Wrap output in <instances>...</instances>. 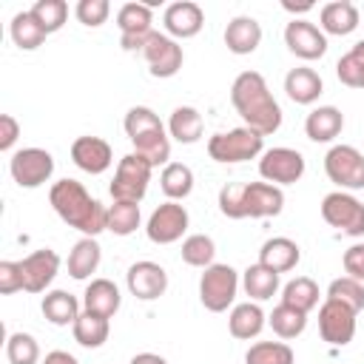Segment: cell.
<instances>
[{
	"mask_svg": "<svg viewBox=\"0 0 364 364\" xmlns=\"http://www.w3.org/2000/svg\"><path fill=\"white\" fill-rule=\"evenodd\" d=\"M264 324H267L264 310H262L259 304H250V301L236 304V307L230 310V316H228V330H230V336L239 338V341L256 338V336L264 330Z\"/></svg>",
	"mask_w": 364,
	"mask_h": 364,
	"instance_id": "cell-25",
	"label": "cell"
},
{
	"mask_svg": "<svg viewBox=\"0 0 364 364\" xmlns=\"http://www.w3.org/2000/svg\"><path fill=\"white\" fill-rule=\"evenodd\" d=\"M267 324L273 327V333L279 336V338H296V336H301L304 333V327H307V313H301V310H296V307H290V304H279V307H273V313L267 316Z\"/></svg>",
	"mask_w": 364,
	"mask_h": 364,
	"instance_id": "cell-36",
	"label": "cell"
},
{
	"mask_svg": "<svg viewBox=\"0 0 364 364\" xmlns=\"http://www.w3.org/2000/svg\"><path fill=\"white\" fill-rule=\"evenodd\" d=\"M284 46L299 60H318L327 51V37L318 26H313L307 20H290L284 26Z\"/></svg>",
	"mask_w": 364,
	"mask_h": 364,
	"instance_id": "cell-15",
	"label": "cell"
},
{
	"mask_svg": "<svg viewBox=\"0 0 364 364\" xmlns=\"http://www.w3.org/2000/svg\"><path fill=\"white\" fill-rule=\"evenodd\" d=\"M9 34H11L14 46H17V48H23V51H34V48H37V46H43V40L48 37V34L40 28V23L34 20V14H31V11H17V14L11 17Z\"/></svg>",
	"mask_w": 364,
	"mask_h": 364,
	"instance_id": "cell-33",
	"label": "cell"
},
{
	"mask_svg": "<svg viewBox=\"0 0 364 364\" xmlns=\"http://www.w3.org/2000/svg\"><path fill=\"white\" fill-rule=\"evenodd\" d=\"M17 290H23V267H20V262L6 259V262H0V293L11 296Z\"/></svg>",
	"mask_w": 364,
	"mask_h": 364,
	"instance_id": "cell-46",
	"label": "cell"
},
{
	"mask_svg": "<svg viewBox=\"0 0 364 364\" xmlns=\"http://www.w3.org/2000/svg\"><path fill=\"white\" fill-rule=\"evenodd\" d=\"M20 136V122L11 114H0V151H11Z\"/></svg>",
	"mask_w": 364,
	"mask_h": 364,
	"instance_id": "cell-48",
	"label": "cell"
},
{
	"mask_svg": "<svg viewBox=\"0 0 364 364\" xmlns=\"http://www.w3.org/2000/svg\"><path fill=\"white\" fill-rule=\"evenodd\" d=\"M188 210L179 202H162L145 225V233L154 245H173L182 239V233L188 230Z\"/></svg>",
	"mask_w": 364,
	"mask_h": 364,
	"instance_id": "cell-13",
	"label": "cell"
},
{
	"mask_svg": "<svg viewBox=\"0 0 364 364\" xmlns=\"http://www.w3.org/2000/svg\"><path fill=\"white\" fill-rule=\"evenodd\" d=\"M259 176L270 185H293L304 176V156L296 148H270L259 159Z\"/></svg>",
	"mask_w": 364,
	"mask_h": 364,
	"instance_id": "cell-11",
	"label": "cell"
},
{
	"mask_svg": "<svg viewBox=\"0 0 364 364\" xmlns=\"http://www.w3.org/2000/svg\"><path fill=\"white\" fill-rule=\"evenodd\" d=\"M284 91L287 97L296 102V105H310L318 100V94L324 91V82L321 77L307 68V65H299V68H290L287 77H284Z\"/></svg>",
	"mask_w": 364,
	"mask_h": 364,
	"instance_id": "cell-24",
	"label": "cell"
},
{
	"mask_svg": "<svg viewBox=\"0 0 364 364\" xmlns=\"http://www.w3.org/2000/svg\"><path fill=\"white\" fill-rule=\"evenodd\" d=\"M230 102L236 114L262 136H270L282 128V108L273 100L264 77L259 71H242L230 85Z\"/></svg>",
	"mask_w": 364,
	"mask_h": 364,
	"instance_id": "cell-1",
	"label": "cell"
},
{
	"mask_svg": "<svg viewBox=\"0 0 364 364\" xmlns=\"http://www.w3.org/2000/svg\"><path fill=\"white\" fill-rule=\"evenodd\" d=\"M9 364H40V344L31 333H11L6 341Z\"/></svg>",
	"mask_w": 364,
	"mask_h": 364,
	"instance_id": "cell-44",
	"label": "cell"
},
{
	"mask_svg": "<svg viewBox=\"0 0 364 364\" xmlns=\"http://www.w3.org/2000/svg\"><path fill=\"white\" fill-rule=\"evenodd\" d=\"M100 262H102V247H100V242L94 239V236H82L74 247H71V253H68V276L71 279H77V282H82V279H88L91 273H97V267H100Z\"/></svg>",
	"mask_w": 364,
	"mask_h": 364,
	"instance_id": "cell-27",
	"label": "cell"
},
{
	"mask_svg": "<svg viewBox=\"0 0 364 364\" xmlns=\"http://www.w3.org/2000/svg\"><path fill=\"white\" fill-rule=\"evenodd\" d=\"M202 131H205V119H202V114H199L196 108H191V105L173 108V114H171V119H168V134H171L176 142L193 145V142L202 139Z\"/></svg>",
	"mask_w": 364,
	"mask_h": 364,
	"instance_id": "cell-28",
	"label": "cell"
},
{
	"mask_svg": "<svg viewBox=\"0 0 364 364\" xmlns=\"http://www.w3.org/2000/svg\"><path fill=\"white\" fill-rule=\"evenodd\" d=\"M122 128H125L128 139L134 142V139H139V136H145V134H151V131H162L165 125H162V119H159V114H156L154 108H148V105H134V108H128V114H125V119H122Z\"/></svg>",
	"mask_w": 364,
	"mask_h": 364,
	"instance_id": "cell-37",
	"label": "cell"
},
{
	"mask_svg": "<svg viewBox=\"0 0 364 364\" xmlns=\"http://www.w3.org/2000/svg\"><path fill=\"white\" fill-rule=\"evenodd\" d=\"M296 355L284 341H256L245 353V364H293Z\"/></svg>",
	"mask_w": 364,
	"mask_h": 364,
	"instance_id": "cell-38",
	"label": "cell"
},
{
	"mask_svg": "<svg viewBox=\"0 0 364 364\" xmlns=\"http://www.w3.org/2000/svg\"><path fill=\"white\" fill-rule=\"evenodd\" d=\"M154 14L151 3H125L117 11V26H119V43L125 51H142L148 37L154 34L151 28Z\"/></svg>",
	"mask_w": 364,
	"mask_h": 364,
	"instance_id": "cell-10",
	"label": "cell"
},
{
	"mask_svg": "<svg viewBox=\"0 0 364 364\" xmlns=\"http://www.w3.org/2000/svg\"><path fill=\"white\" fill-rule=\"evenodd\" d=\"M162 23H165V31L168 37H176V40H188V37H196L205 26V11L191 3V0H179V3H171L162 14Z\"/></svg>",
	"mask_w": 364,
	"mask_h": 364,
	"instance_id": "cell-19",
	"label": "cell"
},
{
	"mask_svg": "<svg viewBox=\"0 0 364 364\" xmlns=\"http://www.w3.org/2000/svg\"><path fill=\"white\" fill-rule=\"evenodd\" d=\"M282 304H290L301 313H310L318 304V284L310 276H296L282 287Z\"/></svg>",
	"mask_w": 364,
	"mask_h": 364,
	"instance_id": "cell-34",
	"label": "cell"
},
{
	"mask_svg": "<svg viewBox=\"0 0 364 364\" xmlns=\"http://www.w3.org/2000/svg\"><path fill=\"white\" fill-rule=\"evenodd\" d=\"M125 284L131 290V296L142 299V301H154L168 290V273L162 264L156 262H134L125 273Z\"/></svg>",
	"mask_w": 364,
	"mask_h": 364,
	"instance_id": "cell-16",
	"label": "cell"
},
{
	"mask_svg": "<svg viewBox=\"0 0 364 364\" xmlns=\"http://www.w3.org/2000/svg\"><path fill=\"white\" fill-rule=\"evenodd\" d=\"M324 173L341 191L364 188V154L353 145H333L324 156Z\"/></svg>",
	"mask_w": 364,
	"mask_h": 364,
	"instance_id": "cell-8",
	"label": "cell"
},
{
	"mask_svg": "<svg viewBox=\"0 0 364 364\" xmlns=\"http://www.w3.org/2000/svg\"><path fill=\"white\" fill-rule=\"evenodd\" d=\"M327 299L341 301V304H347L350 310L361 313V310H364V284H361L358 279H350V276L333 279L330 287H327Z\"/></svg>",
	"mask_w": 364,
	"mask_h": 364,
	"instance_id": "cell-43",
	"label": "cell"
},
{
	"mask_svg": "<svg viewBox=\"0 0 364 364\" xmlns=\"http://www.w3.org/2000/svg\"><path fill=\"white\" fill-rule=\"evenodd\" d=\"M159 185H162V193L168 196V202H179L185 196H191V191H193V171L185 162H168L159 173Z\"/></svg>",
	"mask_w": 364,
	"mask_h": 364,
	"instance_id": "cell-32",
	"label": "cell"
},
{
	"mask_svg": "<svg viewBox=\"0 0 364 364\" xmlns=\"http://www.w3.org/2000/svg\"><path fill=\"white\" fill-rule=\"evenodd\" d=\"M321 219L347 236H364V205L347 191H333L321 199Z\"/></svg>",
	"mask_w": 364,
	"mask_h": 364,
	"instance_id": "cell-7",
	"label": "cell"
},
{
	"mask_svg": "<svg viewBox=\"0 0 364 364\" xmlns=\"http://www.w3.org/2000/svg\"><path fill=\"white\" fill-rule=\"evenodd\" d=\"M282 9L296 14V11H310V9H313V3H310V0H307V3H290V0H284V3H282Z\"/></svg>",
	"mask_w": 364,
	"mask_h": 364,
	"instance_id": "cell-51",
	"label": "cell"
},
{
	"mask_svg": "<svg viewBox=\"0 0 364 364\" xmlns=\"http://www.w3.org/2000/svg\"><path fill=\"white\" fill-rule=\"evenodd\" d=\"M264 148V136L256 134L253 128L242 125V128H233V131H222V134H213L208 139V154L213 162H222V165H233V162H247V159H256Z\"/></svg>",
	"mask_w": 364,
	"mask_h": 364,
	"instance_id": "cell-4",
	"label": "cell"
},
{
	"mask_svg": "<svg viewBox=\"0 0 364 364\" xmlns=\"http://www.w3.org/2000/svg\"><path fill=\"white\" fill-rule=\"evenodd\" d=\"M134 154L142 156L151 168H159V165L165 168L168 159H171V139H168L165 128L162 131H151V134L134 139Z\"/></svg>",
	"mask_w": 364,
	"mask_h": 364,
	"instance_id": "cell-35",
	"label": "cell"
},
{
	"mask_svg": "<svg viewBox=\"0 0 364 364\" xmlns=\"http://www.w3.org/2000/svg\"><path fill=\"white\" fill-rule=\"evenodd\" d=\"M262 43V26L256 17H247V14H239L228 23L225 28V46L228 51L233 54H253Z\"/></svg>",
	"mask_w": 364,
	"mask_h": 364,
	"instance_id": "cell-20",
	"label": "cell"
},
{
	"mask_svg": "<svg viewBox=\"0 0 364 364\" xmlns=\"http://www.w3.org/2000/svg\"><path fill=\"white\" fill-rule=\"evenodd\" d=\"M128 364H168L162 355H156V353H136Z\"/></svg>",
	"mask_w": 364,
	"mask_h": 364,
	"instance_id": "cell-50",
	"label": "cell"
},
{
	"mask_svg": "<svg viewBox=\"0 0 364 364\" xmlns=\"http://www.w3.org/2000/svg\"><path fill=\"white\" fill-rule=\"evenodd\" d=\"M142 57L148 60L151 77H159V80L173 77V74L182 68V60H185L182 46H179L173 37L159 34V31H154V34L148 37V43H145V48H142Z\"/></svg>",
	"mask_w": 364,
	"mask_h": 364,
	"instance_id": "cell-14",
	"label": "cell"
},
{
	"mask_svg": "<svg viewBox=\"0 0 364 364\" xmlns=\"http://www.w3.org/2000/svg\"><path fill=\"white\" fill-rule=\"evenodd\" d=\"M239 290V273L230 264H210L199 279V301L210 313H225Z\"/></svg>",
	"mask_w": 364,
	"mask_h": 364,
	"instance_id": "cell-5",
	"label": "cell"
},
{
	"mask_svg": "<svg viewBox=\"0 0 364 364\" xmlns=\"http://www.w3.org/2000/svg\"><path fill=\"white\" fill-rule=\"evenodd\" d=\"M242 287H245V293H247L250 299L267 301V299H273L276 290H279V273L256 262V264H250V267L242 273Z\"/></svg>",
	"mask_w": 364,
	"mask_h": 364,
	"instance_id": "cell-31",
	"label": "cell"
},
{
	"mask_svg": "<svg viewBox=\"0 0 364 364\" xmlns=\"http://www.w3.org/2000/svg\"><path fill=\"white\" fill-rule=\"evenodd\" d=\"M341 264H344V273H347L350 279H358V282L364 284V242L347 247Z\"/></svg>",
	"mask_w": 364,
	"mask_h": 364,
	"instance_id": "cell-47",
	"label": "cell"
},
{
	"mask_svg": "<svg viewBox=\"0 0 364 364\" xmlns=\"http://www.w3.org/2000/svg\"><path fill=\"white\" fill-rule=\"evenodd\" d=\"M355 316L358 313L350 310L347 304L324 299V304L318 307V333H321V338L333 347L350 344L353 336H355Z\"/></svg>",
	"mask_w": 364,
	"mask_h": 364,
	"instance_id": "cell-12",
	"label": "cell"
},
{
	"mask_svg": "<svg viewBox=\"0 0 364 364\" xmlns=\"http://www.w3.org/2000/svg\"><path fill=\"white\" fill-rule=\"evenodd\" d=\"M71 159H74V165H77L80 171H85V173H91V176H100V173H105V171L111 168L114 151H111V145H108L105 139H100V136H77V139L71 142Z\"/></svg>",
	"mask_w": 364,
	"mask_h": 364,
	"instance_id": "cell-18",
	"label": "cell"
},
{
	"mask_svg": "<svg viewBox=\"0 0 364 364\" xmlns=\"http://www.w3.org/2000/svg\"><path fill=\"white\" fill-rule=\"evenodd\" d=\"M23 290L26 293H43L54 276L60 273V256L51 250V247H40L34 253H28L23 262Z\"/></svg>",
	"mask_w": 364,
	"mask_h": 364,
	"instance_id": "cell-17",
	"label": "cell"
},
{
	"mask_svg": "<svg viewBox=\"0 0 364 364\" xmlns=\"http://www.w3.org/2000/svg\"><path fill=\"white\" fill-rule=\"evenodd\" d=\"M40 307H43V316L57 327H68L80 318V301L68 290H48Z\"/></svg>",
	"mask_w": 364,
	"mask_h": 364,
	"instance_id": "cell-29",
	"label": "cell"
},
{
	"mask_svg": "<svg viewBox=\"0 0 364 364\" xmlns=\"http://www.w3.org/2000/svg\"><path fill=\"white\" fill-rule=\"evenodd\" d=\"M344 128V114L336 105H318L304 119V134L313 142H333Z\"/></svg>",
	"mask_w": 364,
	"mask_h": 364,
	"instance_id": "cell-21",
	"label": "cell"
},
{
	"mask_svg": "<svg viewBox=\"0 0 364 364\" xmlns=\"http://www.w3.org/2000/svg\"><path fill=\"white\" fill-rule=\"evenodd\" d=\"M48 202L54 213L82 236H100L108 230V208L100 205L77 179H60L48 191Z\"/></svg>",
	"mask_w": 364,
	"mask_h": 364,
	"instance_id": "cell-2",
	"label": "cell"
},
{
	"mask_svg": "<svg viewBox=\"0 0 364 364\" xmlns=\"http://www.w3.org/2000/svg\"><path fill=\"white\" fill-rule=\"evenodd\" d=\"M139 228V205L136 202H114L108 208V230L114 236H131Z\"/></svg>",
	"mask_w": 364,
	"mask_h": 364,
	"instance_id": "cell-42",
	"label": "cell"
},
{
	"mask_svg": "<svg viewBox=\"0 0 364 364\" xmlns=\"http://www.w3.org/2000/svg\"><path fill=\"white\" fill-rule=\"evenodd\" d=\"M284 208V193L282 188L270 182H228L219 191V210L228 219H264V216H279Z\"/></svg>",
	"mask_w": 364,
	"mask_h": 364,
	"instance_id": "cell-3",
	"label": "cell"
},
{
	"mask_svg": "<svg viewBox=\"0 0 364 364\" xmlns=\"http://www.w3.org/2000/svg\"><path fill=\"white\" fill-rule=\"evenodd\" d=\"M71 333H74V341L85 350H97L108 341V333H111V324L105 316H97V313H88L82 310L80 318L71 324Z\"/></svg>",
	"mask_w": 364,
	"mask_h": 364,
	"instance_id": "cell-30",
	"label": "cell"
},
{
	"mask_svg": "<svg viewBox=\"0 0 364 364\" xmlns=\"http://www.w3.org/2000/svg\"><path fill=\"white\" fill-rule=\"evenodd\" d=\"M336 77L350 85V88H364V40H358L338 63H336Z\"/></svg>",
	"mask_w": 364,
	"mask_h": 364,
	"instance_id": "cell-40",
	"label": "cell"
},
{
	"mask_svg": "<svg viewBox=\"0 0 364 364\" xmlns=\"http://www.w3.org/2000/svg\"><path fill=\"white\" fill-rule=\"evenodd\" d=\"M28 11L34 14V20L40 23V28H43L46 34L60 31V28L65 26V17H68V6H65L63 0H37Z\"/></svg>",
	"mask_w": 364,
	"mask_h": 364,
	"instance_id": "cell-41",
	"label": "cell"
},
{
	"mask_svg": "<svg viewBox=\"0 0 364 364\" xmlns=\"http://www.w3.org/2000/svg\"><path fill=\"white\" fill-rule=\"evenodd\" d=\"M151 165L136 156V154H125L117 162L114 171V182H111V196L114 202H142V196L148 193V182H151Z\"/></svg>",
	"mask_w": 364,
	"mask_h": 364,
	"instance_id": "cell-6",
	"label": "cell"
},
{
	"mask_svg": "<svg viewBox=\"0 0 364 364\" xmlns=\"http://www.w3.org/2000/svg\"><path fill=\"white\" fill-rule=\"evenodd\" d=\"M9 171L20 188H40L54 173V156L46 148H20L11 154Z\"/></svg>",
	"mask_w": 364,
	"mask_h": 364,
	"instance_id": "cell-9",
	"label": "cell"
},
{
	"mask_svg": "<svg viewBox=\"0 0 364 364\" xmlns=\"http://www.w3.org/2000/svg\"><path fill=\"white\" fill-rule=\"evenodd\" d=\"M40 364H80V361L65 350H51V353H46V358Z\"/></svg>",
	"mask_w": 364,
	"mask_h": 364,
	"instance_id": "cell-49",
	"label": "cell"
},
{
	"mask_svg": "<svg viewBox=\"0 0 364 364\" xmlns=\"http://www.w3.org/2000/svg\"><path fill=\"white\" fill-rule=\"evenodd\" d=\"M299 259H301V247L287 236H273L259 250V264H264V267H270L276 273L293 270L299 264Z\"/></svg>",
	"mask_w": 364,
	"mask_h": 364,
	"instance_id": "cell-22",
	"label": "cell"
},
{
	"mask_svg": "<svg viewBox=\"0 0 364 364\" xmlns=\"http://www.w3.org/2000/svg\"><path fill=\"white\" fill-rule=\"evenodd\" d=\"M216 256V245L208 233H191L182 242V262L191 267H210Z\"/></svg>",
	"mask_w": 364,
	"mask_h": 364,
	"instance_id": "cell-39",
	"label": "cell"
},
{
	"mask_svg": "<svg viewBox=\"0 0 364 364\" xmlns=\"http://www.w3.org/2000/svg\"><path fill=\"white\" fill-rule=\"evenodd\" d=\"M318 20H321V31L324 34L344 37V34H353L358 28V9L350 0H333V3L321 6Z\"/></svg>",
	"mask_w": 364,
	"mask_h": 364,
	"instance_id": "cell-26",
	"label": "cell"
},
{
	"mask_svg": "<svg viewBox=\"0 0 364 364\" xmlns=\"http://www.w3.org/2000/svg\"><path fill=\"white\" fill-rule=\"evenodd\" d=\"M119 304H122V296L111 279H91V284L82 293V310L105 316V318H111L119 310Z\"/></svg>",
	"mask_w": 364,
	"mask_h": 364,
	"instance_id": "cell-23",
	"label": "cell"
},
{
	"mask_svg": "<svg viewBox=\"0 0 364 364\" xmlns=\"http://www.w3.org/2000/svg\"><path fill=\"white\" fill-rule=\"evenodd\" d=\"M74 14H77V20H80L82 26L97 28V26H102V23L108 20L111 3H108V0H80L77 9H74Z\"/></svg>",
	"mask_w": 364,
	"mask_h": 364,
	"instance_id": "cell-45",
	"label": "cell"
}]
</instances>
